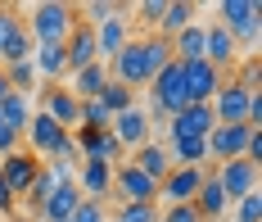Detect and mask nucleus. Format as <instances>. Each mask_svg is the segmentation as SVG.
Listing matches in <instances>:
<instances>
[{"label":"nucleus","instance_id":"nucleus-15","mask_svg":"<svg viewBox=\"0 0 262 222\" xmlns=\"http://www.w3.org/2000/svg\"><path fill=\"white\" fill-rule=\"evenodd\" d=\"M212 127H217V118L208 105H185L181 113L167 118V136H208Z\"/></svg>","mask_w":262,"mask_h":222},{"label":"nucleus","instance_id":"nucleus-38","mask_svg":"<svg viewBox=\"0 0 262 222\" xmlns=\"http://www.w3.org/2000/svg\"><path fill=\"white\" fill-rule=\"evenodd\" d=\"M0 222H32L27 213H9V218H0Z\"/></svg>","mask_w":262,"mask_h":222},{"label":"nucleus","instance_id":"nucleus-28","mask_svg":"<svg viewBox=\"0 0 262 222\" xmlns=\"http://www.w3.org/2000/svg\"><path fill=\"white\" fill-rule=\"evenodd\" d=\"M108 222H158V204H118L108 209Z\"/></svg>","mask_w":262,"mask_h":222},{"label":"nucleus","instance_id":"nucleus-37","mask_svg":"<svg viewBox=\"0 0 262 222\" xmlns=\"http://www.w3.org/2000/svg\"><path fill=\"white\" fill-rule=\"evenodd\" d=\"M9 95V77H5V68H0V100Z\"/></svg>","mask_w":262,"mask_h":222},{"label":"nucleus","instance_id":"nucleus-39","mask_svg":"<svg viewBox=\"0 0 262 222\" xmlns=\"http://www.w3.org/2000/svg\"><path fill=\"white\" fill-rule=\"evenodd\" d=\"M32 222H54V218H32Z\"/></svg>","mask_w":262,"mask_h":222},{"label":"nucleus","instance_id":"nucleus-27","mask_svg":"<svg viewBox=\"0 0 262 222\" xmlns=\"http://www.w3.org/2000/svg\"><path fill=\"white\" fill-rule=\"evenodd\" d=\"M231 82H235V86H244L249 95H258V91H262V55H249L244 64H235Z\"/></svg>","mask_w":262,"mask_h":222},{"label":"nucleus","instance_id":"nucleus-19","mask_svg":"<svg viewBox=\"0 0 262 222\" xmlns=\"http://www.w3.org/2000/svg\"><path fill=\"white\" fill-rule=\"evenodd\" d=\"M73 181H77V191L86 195V199H104V195L113 191V168H104V164H77Z\"/></svg>","mask_w":262,"mask_h":222},{"label":"nucleus","instance_id":"nucleus-17","mask_svg":"<svg viewBox=\"0 0 262 222\" xmlns=\"http://www.w3.org/2000/svg\"><path fill=\"white\" fill-rule=\"evenodd\" d=\"M122 14H127V9H118L108 23H100V28H95V55H100V64H108V59H113V55L131 41V28H127V18H122Z\"/></svg>","mask_w":262,"mask_h":222},{"label":"nucleus","instance_id":"nucleus-6","mask_svg":"<svg viewBox=\"0 0 262 222\" xmlns=\"http://www.w3.org/2000/svg\"><path fill=\"white\" fill-rule=\"evenodd\" d=\"M244 140H249V127L244 123H217L204 145H208V164H231V159H244Z\"/></svg>","mask_w":262,"mask_h":222},{"label":"nucleus","instance_id":"nucleus-18","mask_svg":"<svg viewBox=\"0 0 262 222\" xmlns=\"http://www.w3.org/2000/svg\"><path fill=\"white\" fill-rule=\"evenodd\" d=\"M190 204L199 209V218H204V222H222L226 213H231V199H226V191L217 186V177H212V172L204 177V186H199V195H194Z\"/></svg>","mask_w":262,"mask_h":222},{"label":"nucleus","instance_id":"nucleus-14","mask_svg":"<svg viewBox=\"0 0 262 222\" xmlns=\"http://www.w3.org/2000/svg\"><path fill=\"white\" fill-rule=\"evenodd\" d=\"M185 68V95H190V105H208L212 95H217V86L226 82L217 68H208L204 59H194V64H181Z\"/></svg>","mask_w":262,"mask_h":222},{"label":"nucleus","instance_id":"nucleus-35","mask_svg":"<svg viewBox=\"0 0 262 222\" xmlns=\"http://www.w3.org/2000/svg\"><path fill=\"white\" fill-rule=\"evenodd\" d=\"M9 213H18V199H14V191H9L5 177H0V218H9Z\"/></svg>","mask_w":262,"mask_h":222},{"label":"nucleus","instance_id":"nucleus-23","mask_svg":"<svg viewBox=\"0 0 262 222\" xmlns=\"http://www.w3.org/2000/svg\"><path fill=\"white\" fill-rule=\"evenodd\" d=\"M167 154H172V164H181V168H204L208 164V145H204V136H172Z\"/></svg>","mask_w":262,"mask_h":222},{"label":"nucleus","instance_id":"nucleus-30","mask_svg":"<svg viewBox=\"0 0 262 222\" xmlns=\"http://www.w3.org/2000/svg\"><path fill=\"white\" fill-rule=\"evenodd\" d=\"M118 9H122V5H113V0H86L77 14H81V23H86V28H100V23H108V18L118 14Z\"/></svg>","mask_w":262,"mask_h":222},{"label":"nucleus","instance_id":"nucleus-32","mask_svg":"<svg viewBox=\"0 0 262 222\" xmlns=\"http://www.w3.org/2000/svg\"><path fill=\"white\" fill-rule=\"evenodd\" d=\"M158 222H204V218H199L194 204H167V209L158 213Z\"/></svg>","mask_w":262,"mask_h":222},{"label":"nucleus","instance_id":"nucleus-4","mask_svg":"<svg viewBox=\"0 0 262 222\" xmlns=\"http://www.w3.org/2000/svg\"><path fill=\"white\" fill-rule=\"evenodd\" d=\"M217 14H222L217 23L235 36V46L239 41H258V32H262V5L258 0H222Z\"/></svg>","mask_w":262,"mask_h":222},{"label":"nucleus","instance_id":"nucleus-10","mask_svg":"<svg viewBox=\"0 0 262 222\" xmlns=\"http://www.w3.org/2000/svg\"><path fill=\"white\" fill-rule=\"evenodd\" d=\"M258 172H262V168H253L249 159H231V164H217V168H212L217 186L226 191V199H231V204H235V199H244L249 191H258Z\"/></svg>","mask_w":262,"mask_h":222},{"label":"nucleus","instance_id":"nucleus-29","mask_svg":"<svg viewBox=\"0 0 262 222\" xmlns=\"http://www.w3.org/2000/svg\"><path fill=\"white\" fill-rule=\"evenodd\" d=\"M226 218L231 222H262V191H249L244 199H235Z\"/></svg>","mask_w":262,"mask_h":222},{"label":"nucleus","instance_id":"nucleus-8","mask_svg":"<svg viewBox=\"0 0 262 222\" xmlns=\"http://www.w3.org/2000/svg\"><path fill=\"white\" fill-rule=\"evenodd\" d=\"M108 136L118 140L122 150H140L145 140H154V118H149L145 109L113 113V123H108Z\"/></svg>","mask_w":262,"mask_h":222},{"label":"nucleus","instance_id":"nucleus-22","mask_svg":"<svg viewBox=\"0 0 262 222\" xmlns=\"http://www.w3.org/2000/svg\"><path fill=\"white\" fill-rule=\"evenodd\" d=\"M104 82H108V68H104V64H91V68L73 73V77H68L63 86H68V91H73L77 100H95V95L104 91Z\"/></svg>","mask_w":262,"mask_h":222},{"label":"nucleus","instance_id":"nucleus-13","mask_svg":"<svg viewBox=\"0 0 262 222\" xmlns=\"http://www.w3.org/2000/svg\"><path fill=\"white\" fill-rule=\"evenodd\" d=\"M63 59H68V77L81 73V68H91V64H100V55H95V28H86L77 18L73 32H68V41H63Z\"/></svg>","mask_w":262,"mask_h":222},{"label":"nucleus","instance_id":"nucleus-21","mask_svg":"<svg viewBox=\"0 0 262 222\" xmlns=\"http://www.w3.org/2000/svg\"><path fill=\"white\" fill-rule=\"evenodd\" d=\"M81 199H86V195L77 191V181H63V186H59V191H54L50 199H46V209H41V218H54V222H68V218H73V209H77Z\"/></svg>","mask_w":262,"mask_h":222},{"label":"nucleus","instance_id":"nucleus-36","mask_svg":"<svg viewBox=\"0 0 262 222\" xmlns=\"http://www.w3.org/2000/svg\"><path fill=\"white\" fill-rule=\"evenodd\" d=\"M14 150H18V136H14V132L5 127V118H0V159H5V154H14Z\"/></svg>","mask_w":262,"mask_h":222},{"label":"nucleus","instance_id":"nucleus-11","mask_svg":"<svg viewBox=\"0 0 262 222\" xmlns=\"http://www.w3.org/2000/svg\"><path fill=\"white\" fill-rule=\"evenodd\" d=\"M113 195H122V204H154L158 186L136 164H118L113 168Z\"/></svg>","mask_w":262,"mask_h":222},{"label":"nucleus","instance_id":"nucleus-24","mask_svg":"<svg viewBox=\"0 0 262 222\" xmlns=\"http://www.w3.org/2000/svg\"><path fill=\"white\" fill-rule=\"evenodd\" d=\"M172 59H177V64H194V59H204V23H190L185 32L172 36Z\"/></svg>","mask_w":262,"mask_h":222},{"label":"nucleus","instance_id":"nucleus-26","mask_svg":"<svg viewBox=\"0 0 262 222\" xmlns=\"http://www.w3.org/2000/svg\"><path fill=\"white\" fill-rule=\"evenodd\" d=\"M95 100H100V105L108 109V118H113V113H127V109H136V91H127V86H122V82H113V77L104 82V91H100Z\"/></svg>","mask_w":262,"mask_h":222},{"label":"nucleus","instance_id":"nucleus-16","mask_svg":"<svg viewBox=\"0 0 262 222\" xmlns=\"http://www.w3.org/2000/svg\"><path fill=\"white\" fill-rule=\"evenodd\" d=\"M127 164H136V168H140V172H145V177L158 186V181L172 172V154H167V145H163V140H145L140 150H131Z\"/></svg>","mask_w":262,"mask_h":222},{"label":"nucleus","instance_id":"nucleus-33","mask_svg":"<svg viewBox=\"0 0 262 222\" xmlns=\"http://www.w3.org/2000/svg\"><path fill=\"white\" fill-rule=\"evenodd\" d=\"M163 9H167V0H140V5H136L140 23H149V28H158V23H163Z\"/></svg>","mask_w":262,"mask_h":222},{"label":"nucleus","instance_id":"nucleus-31","mask_svg":"<svg viewBox=\"0 0 262 222\" xmlns=\"http://www.w3.org/2000/svg\"><path fill=\"white\" fill-rule=\"evenodd\" d=\"M68 222H108V204L104 199H81Z\"/></svg>","mask_w":262,"mask_h":222},{"label":"nucleus","instance_id":"nucleus-2","mask_svg":"<svg viewBox=\"0 0 262 222\" xmlns=\"http://www.w3.org/2000/svg\"><path fill=\"white\" fill-rule=\"evenodd\" d=\"M185 105H190V95H185V68L172 59L154 82H149V118H158V123L167 127V118L181 113Z\"/></svg>","mask_w":262,"mask_h":222},{"label":"nucleus","instance_id":"nucleus-25","mask_svg":"<svg viewBox=\"0 0 262 222\" xmlns=\"http://www.w3.org/2000/svg\"><path fill=\"white\" fill-rule=\"evenodd\" d=\"M0 118H5V127H9L14 136H23L27 118H32V95H18V91H9V95L0 100Z\"/></svg>","mask_w":262,"mask_h":222},{"label":"nucleus","instance_id":"nucleus-7","mask_svg":"<svg viewBox=\"0 0 262 222\" xmlns=\"http://www.w3.org/2000/svg\"><path fill=\"white\" fill-rule=\"evenodd\" d=\"M204 64L217 68L222 77L235 73V64H239V46H235V36L222 28V23H208V28H204Z\"/></svg>","mask_w":262,"mask_h":222},{"label":"nucleus","instance_id":"nucleus-3","mask_svg":"<svg viewBox=\"0 0 262 222\" xmlns=\"http://www.w3.org/2000/svg\"><path fill=\"white\" fill-rule=\"evenodd\" d=\"M108 77L113 82H122L127 91H136V86H149L154 82V68H149V50H145V36H131L127 46L118 50V55L104 64Z\"/></svg>","mask_w":262,"mask_h":222},{"label":"nucleus","instance_id":"nucleus-20","mask_svg":"<svg viewBox=\"0 0 262 222\" xmlns=\"http://www.w3.org/2000/svg\"><path fill=\"white\" fill-rule=\"evenodd\" d=\"M190 23H199V9H194L190 0H167V9H163V23H158L154 36L172 41V36H177V32H185Z\"/></svg>","mask_w":262,"mask_h":222},{"label":"nucleus","instance_id":"nucleus-9","mask_svg":"<svg viewBox=\"0 0 262 222\" xmlns=\"http://www.w3.org/2000/svg\"><path fill=\"white\" fill-rule=\"evenodd\" d=\"M41 113L46 118H54L63 132H77V113H81V100L68 91L63 82H54V86H41Z\"/></svg>","mask_w":262,"mask_h":222},{"label":"nucleus","instance_id":"nucleus-34","mask_svg":"<svg viewBox=\"0 0 262 222\" xmlns=\"http://www.w3.org/2000/svg\"><path fill=\"white\" fill-rule=\"evenodd\" d=\"M18 23H23V18H18V9H14V5H0V50H5V41L14 36Z\"/></svg>","mask_w":262,"mask_h":222},{"label":"nucleus","instance_id":"nucleus-1","mask_svg":"<svg viewBox=\"0 0 262 222\" xmlns=\"http://www.w3.org/2000/svg\"><path fill=\"white\" fill-rule=\"evenodd\" d=\"M73 23H77V9L63 5V0H41V5H32V14L23 18L32 46H63Z\"/></svg>","mask_w":262,"mask_h":222},{"label":"nucleus","instance_id":"nucleus-12","mask_svg":"<svg viewBox=\"0 0 262 222\" xmlns=\"http://www.w3.org/2000/svg\"><path fill=\"white\" fill-rule=\"evenodd\" d=\"M36 172H41V159L27 154V150H14V154L0 159V177H5V186L14 191V199H23V195H27V186L36 181Z\"/></svg>","mask_w":262,"mask_h":222},{"label":"nucleus","instance_id":"nucleus-5","mask_svg":"<svg viewBox=\"0 0 262 222\" xmlns=\"http://www.w3.org/2000/svg\"><path fill=\"white\" fill-rule=\"evenodd\" d=\"M204 177H208V168H181V164H172V172L158 181L163 209H167V204H190V199L199 195V186H204Z\"/></svg>","mask_w":262,"mask_h":222}]
</instances>
